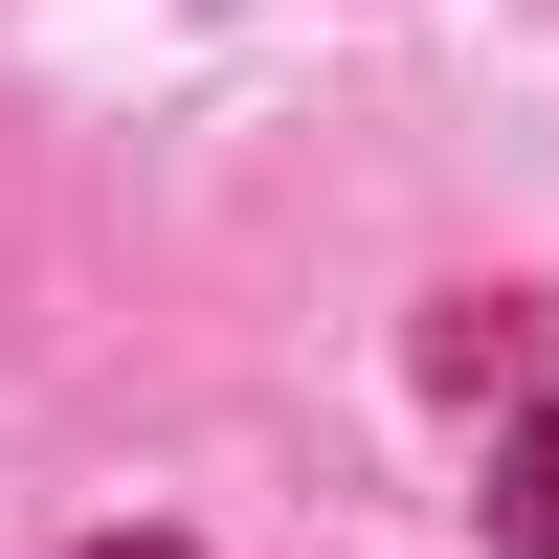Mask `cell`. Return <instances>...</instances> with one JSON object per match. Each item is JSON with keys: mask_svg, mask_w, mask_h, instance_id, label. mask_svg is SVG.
I'll list each match as a JSON object with an SVG mask.
<instances>
[{"mask_svg": "<svg viewBox=\"0 0 559 559\" xmlns=\"http://www.w3.org/2000/svg\"><path fill=\"white\" fill-rule=\"evenodd\" d=\"M90 559H179V537H90Z\"/></svg>", "mask_w": 559, "mask_h": 559, "instance_id": "2", "label": "cell"}, {"mask_svg": "<svg viewBox=\"0 0 559 559\" xmlns=\"http://www.w3.org/2000/svg\"><path fill=\"white\" fill-rule=\"evenodd\" d=\"M492 559H559V403L492 426Z\"/></svg>", "mask_w": 559, "mask_h": 559, "instance_id": "1", "label": "cell"}]
</instances>
